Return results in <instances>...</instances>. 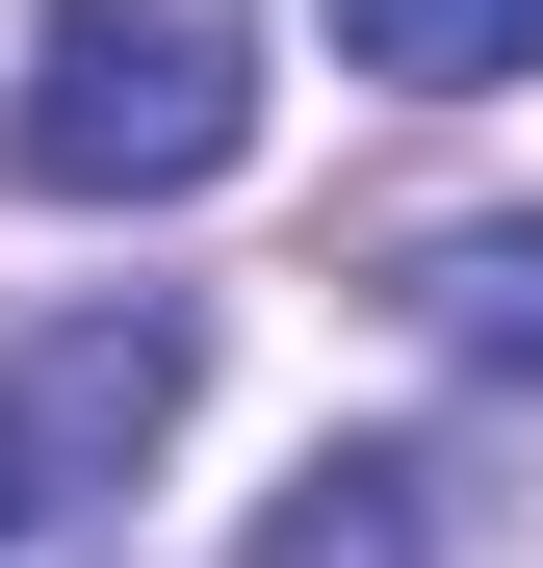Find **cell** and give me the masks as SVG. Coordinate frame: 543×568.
Masks as SVG:
<instances>
[{"mask_svg":"<svg viewBox=\"0 0 543 568\" xmlns=\"http://www.w3.org/2000/svg\"><path fill=\"white\" fill-rule=\"evenodd\" d=\"M0 155H27L52 207H181V181L259 155V27H233V0H52Z\"/></svg>","mask_w":543,"mask_h":568,"instance_id":"6da1fadb","label":"cell"},{"mask_svg":"<svg viewBox=\"0 0 543 568\" xmlns=\"http://www.w3.org/2000/svg\"><path fill=\"white\" fill-rule=\"evenodd\" d=\"M181 388H208V311H181V284H130V311H78V336L0 362V568L104 517L130 465H155V414H181Z\"/></svg>","mask_w":543,"mask_h":568,"instance_id":"7a4b0ae2","label":"cell"},{"mask_svg":"<svg viewBox=\"0 0 543 568\" xmlns=\"http://www.w3.org/2000/svg\"><path fill=\"white\" fill-rule=\"evenodd\" d=\"M233 568H440V465H414V439H336V465H285V491H259Z\"/></svg>","mask_w":543,"mask_h":568,"instance_id":"3957f363","label":"cell"},{"mask_svg":"<svg viewBox=\"0 0 543 568\" xmlns=\"http://www.w3.org/2000/svg\"><path fill=\"white\" fill-rule=\"evenodd\" d=\"M389 311L466 362V388H543V233H414V284Z\"/></svg>","mask_w":543,"mask_h":568,"instance_id":"277c9868","label":"cell"},{"mask_svg":"<svg viewBox=\"0 0 543 568\" xmlns=\"http://www.w3.org/2000/svg\"><path fill=\"white\" fill-rule=\"evenodd\" d=\"M362 78H414V104H466V78H543V0H336Z\"/></svg>","mask_w":543,"mask_h":568,"instance_id":"5b68a950","label":"cell"}]
</instances>
